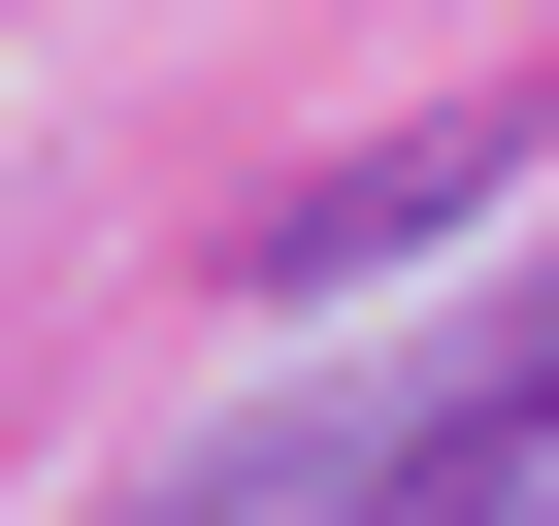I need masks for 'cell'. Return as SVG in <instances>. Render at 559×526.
Here are the masks:
<instances>
[{
    "instance_id": "cell-1",
    "label": "cell",
    "mask_w": 559,
    "mask_h": 526,
    "mask_svg": "<svg viewBox=\"0 0 559 526\" xmlns=\"http://www.w3.org/2000/svg\"><path fill=\"white\" fill-rule=\"evenodd\" d=\"M493 165H526V132L461 99V132H362V165H297V198H230V297H362V263H428Z\"/></svg>"
}]
</instances>
